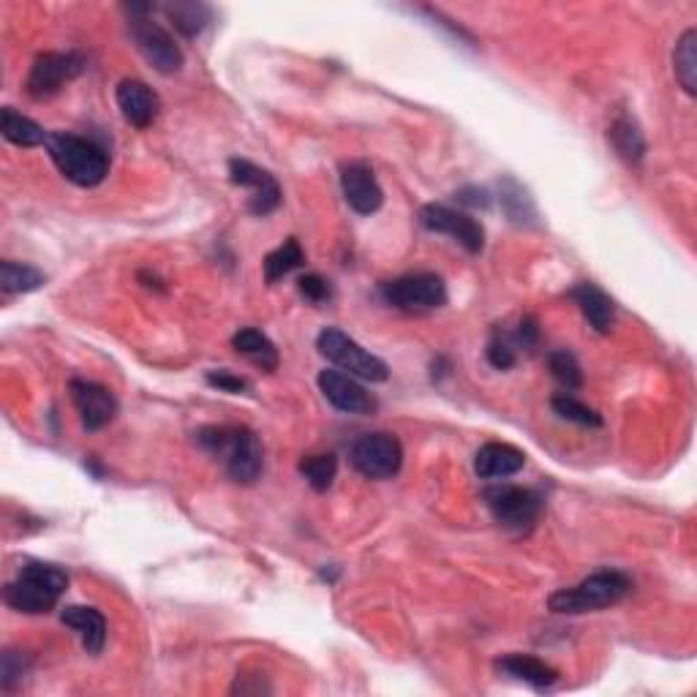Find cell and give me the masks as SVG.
Here are the masks:
<instances>
[{
  "label": "cell",
  "mask_w": 697,
  "mask_h": 697,
  "mask_svg": "<svg viewBox=\"0 0 697 697\" xmlns=\"http://www.w3.org/2000/svg\"><path fill=\"white\" fill-rule=\"evenodd\" d=\"M550 406H554V411L561 417V420L578 422V426H585V428H600L602 426V417L596 415L594 409H589V406L581 404V400H578L576 395H570V393L554 395Z\"/></svg>",
  "instance_id": "obj_31"
},
{
  "label": "cell",
  "mask_w": 697,
  "mask_h": 697,
  "mask_svg": "<svg viewBox=\"0 0 697 697\" xmlns=\"http://www.w3.org/2000/svg\"><path fill=\"white\" fill-rule=\"evenodd\" d=\"M208 384L210 387L221 390V393H232V395H240L248 390V382H245L243 376H237V373L232 371H208Z\"/></svg>",
  "instance_id": "obj_35"
},
{
  "label": "cell",
  "mask_w": 697,
  "mask_h": 697,
  "mask_svg": "<svg viewBox=\"0 0 697 697\" xmlns=\"http://www.w3.org/2000/svg\"><path fill=\"white\" fill-rule=\"evenodd\" d=\"M128 11V31H131L133 44L139 55L153 66L159 74H177L183 69V49L177 47L175 36L164 25L150 16L153 5L150 3H131Z\"/></svg>",
  "instance_id": "obj_5"
},
{
  "label": "cell",
  "mask_w": 697,
  "mask_h": 697,
  "mask_svg": "<svg viewBox=\"0 0 697 697\" xmlns=\"http://www.w3.org/2000/svg\"><path fill=\"white\" fill-rule=\"evenodd\" d=\"M47 150L60 175L74 186L93 188L109 175V155L91 139L77 133H49Z\"/></svg>",
  "instance_id": "obj_3"
},
{
  "label": "cell",
  "mask_w": 697,
  "mask_h": 697,
  "mask_svg": "<svg viewBox=\"0 0 697 697\" xmlns=\"http://www.w3.org/2000/svg\"><path fill=\"white\" fill-rule=\"evenodd\" d=\"M673 69H676V80L689 96L697 93V31L689 27L676 44V53H673Z\"/></svg>",
  "instance_id": "obj_25"
},
{
  "label": "cell",
  "mask_w": 697,
  "mask_h": 697,
  "mask_svg": "<svg viewBox=\"0 0 697 697\" xmlns=\"http://www.w3.org/2000/svg\"><path fill=\"white\" fill-rule=\"evenodd\" d=\"M320 390L338 411H347V415H371L376 409V398L344 371H333V368L322 371Z\"/></svg>",
  "instance_id": "obj_14"
},
{
  "label": "cell",
  "mask_w": 697,
  "mask_h": 697,
  "mask_svg": "<svg viewBox=\"0 0 697 697\" xmlns=\"http://www.w3.org/2000/svg\"><path fill=\"white\" fill-rule=\"evenodd\" d=\"M629 589H632V581L624 572L602 570L589 576L578 585H572V589H561L556 594H550L548 607L554 613H565V616L602 611V607L622 602L629 594Z\"/></svg>",
  "instance_id": "obj_4"
},
{
  "label": "cell",
  "mask_w": 697,
  "mask_h": 697,
  "mask_svg": "<svg viewBox=\"0 0 697 697\" xmlns=\"http://www.w3.org/2000/svg\"><path fill=\"white\" fill-rule=\"evenodd\" d=\"M303 262H305L303 248H300L298 240L289 237L287 243L278 245L276 251H270V254L265 256V262H262V267H265V281L276 283L278 278H283V276H289L292 270H298Z\"/></svg>",
  "instance_id": "obj_27"
},
{
  "label": "cell",
  "mask_w": 697,
  "mask_h": 697,
  "mask_svg": "<svg viewBox=\"0 0 697 697\" xmlns=\"http://www.w3.org/2000/svg\"><path fill=\"white\" fill-rule=\"evenodd\" d=\"M44 272H38L36 267L20 265V262H0V289L3 294H27L36 292L38 287H44Z\"/></svg>",
  "instance_id": "obj_26"
},
{
  "label": "cell",
  "mask_w": 697,
  "mask_h": 697,
  "mask_svg": "<svg viewBox=\"0 0 697 697\" xmlns=\"http://www.w3.org/2000/svg\"><path fill=\"white\" fill-rule=\"evenodd\" d=\"M485 355H488V362L496 368V371H507V368L515 365V347H512L510 338L501 336L499 330H496L493 338L488 341Z\"/></svg>",
  "instance_id": "obj_32"
},
{
  "label": "cell",
  "mask_w": 697,
  "mask_h": 697,
  "mask_svg": "<svg viewBox=\"0 0 697 697\" xmlns=\"http://www.w3.org/2000/svg\"><path fill=\"white\" fill-rule=\"evenodd\" d=\"M336 472H338V461L336 455L330 453L305 455V458L300 461V474H303L305 483H309L316 493H325V490L330 488L333 479H336Z\"/></svg>",
  "instance_id": "obj_28"
},
{
  "label": "cell",
  "mask_w": 697,
  "mask_h": 697,
  "mask_svg": "<svg viewBox=\"0 0 697 697\" xmlns=\"http://www.w3.org/2000/svg\"><path fill=\"white\" fill-rule=\"evenodd\" d=\"M570 298L576 300L578 309H581V314L585 316V322H589L596 333H602V336L611 333L613 320H616V305H613V300L607 298L596 283L591 281L576 283Z\"/></svg>",
  "instance_id": "obj_19"
},
{
  "label": "cell",
  "mask_w": 697,
  "mask_h": 697,
  "mask_svg": "<svg viewBox=\"0 0 697 697\" xmlns=\"http://www.w3.org/2000/svg\"><path fill=\"white\" fill-rule=\"evenodd\" d=\"M501 208H504V213L510 216V221H515V224H528V221L537 219V210H534V202L532 197H528L526 191H523L521 186H518L515 181H504L501 183Z\"/></svg>",
  "instance_id": "obj_29"
},
{
  "label": "cell",
  "mask_w": 697,
  "mask_h": 697,
  "mask_svg": "<svg viewBox=\"0 0 697 697\" xmlns=\"http://www.w3.org/2000/svg\"><path fill=\"white\" fill-rule=\"evenodd\" d=\"M341 191L344 199L357 216H371L382 208L384 194L376 175L365 161H351L341 170Z\"/></svg>",
  "instance_id": "obj_15"
},
{
  "label": "cell",
  "mask_w": 697,
  "mask_h": 697,
  "mask_svg": "<svg viewBox=\"0 0 697 697\" xmlns=\"http://www.w3.org/2000/svg\"><path fill=\"white\" fill-rule=\"evenodd\" d=\"M197 444L224 464L237 485H254L262 474V444L245 426H208L197 433Z\"/></svg>",
  "instance_id": "obj_1"
},
{
  "label": "cell",
  "mask_w": 697,
  "mask_h": 697,
  "mask_svg": "<svg viewBox=\"0 0 697 697\" xmlns=\"http://www.w3.org/2000/svg\"><path fill=\"white\" fill-rule=\"evenodd\" d=\"M232 347L237 355H243L245 360L254 362L262 371H276L278 368V349L272 347L270 338L265 333L254 330V327H243L232 336Z\"/></svg>",
  "instance_id": "obj_22"
},
{
  "label": "cell",
  "mask_w": 697,
  "mask_h": 697,
  "mask_svg": "<svg viewBox=\"0 0 697 697\" xmlns=\"http://www.w3.org/2000/svg\"><path fill=\"white\" fill-rule=\"evenodd\" d=\"M69 576L60 567L44 565V561H27L3 591V600L11 611L38 616V613L53 611L63 596Z\"/></svg>",
  "instance_id": "obj_2"
},
{
  "label": "cell",
  "mask_w": 697,
  "mask_h": 697,
  "mask_svg": "<svg viewBox=\"0 0 697 697\" xmlns=\"http://www.w3.org/2000/svg\"><path fill=\"white\" fill-rule=\"evenodd\" d=\"M526 466V453H521L512 444L501 442H488L479 448L477 458H474V468L483 479H504L518 474Z\"/></svg>",
  "instance_id": "obj_18"
},
{
  "label": "cell",
  "mask_w": 697,
  "mask_h": 697,
  "mask_svg": "<svg viewBox=\"0 0 697 697\" xmlns=\"http://www.w3.org/2000/svg\"><path fill=\"white\" fill-rule=\"evenodd\" d=\"M349 461L365 479H390L404 464L400 442L390 433H365L349 450Z\"/></svg>",
  "instance_id": "obj_10"
},
{
  "label": "cell",
  "mask_w": 697,
  "mask_h": 697,
  "mask_svg": "<svg viewBox=\"0 0 697 697\" xmlns=\"http://www.w3.org/2000/svg\"><path fill=\"white\" fill-rule=\"evenodd\" d=\"M115 98L123 117H126V123H131L133 128L153 126V120L159 117V96H155L153 88L144 85L142 80H123L120 85H117Z\"/></svg>",
  "instance_id": "obj_16"
},
{
  "label": "cell",
  "mask_w": 697,
  "mask_h": 697,
  "mask_svg": "<svg viewBox=\"0 0 697 697\" xmlns=\"http://www.w3.org/2000/svg\"><path fill=\"white\" fill-rule=\"evenodd\" d=\"M485 507L493 521L512 534H528L543 512V499L521 485H490L483 490Z\"/></svg>",
  "instance_id": "obj_6"
},
{
  "label": "cell",
  "mask_w": 697,
  "mask_h": 697,
  "mask_svg": "<svg viewBox=\"0 0 697 697\" xmlns=\"http://www.w3.org/2000/svg\"><path fill=\"white\" fill-rule=\"evenodd\" d=\"M60 622L80 635L82 649L88 654H102L107 646V618L102 616V611L88 605H69L60 613Z\"/></svg>",
  "instance_id": "obj_17"
},
{
  "label": "cell",
  "mask_w": 697,
  "mask_h": 697,
  "mask_svg": "<svg viewBox=\"0 0 697 697\" xmlns=\"http://www.w3.org/2000/svg\"><path fill=\"white\" fill-rule=\"evenodd\" d=\"M85 71V58L80 53H44L33 60L27 74V96L36 102L58 96L71 80Z\"/></svg>",
  "instance_id": "obj_9"
},
{
  "label": "cell",
  "mask_w": 697,
  "mask_h": 697,
  "mask_svg": "<svg viewBox=\"0 0 697 697\" xmlns=\"http://www.w3.org/2000/svg\"><path fill=\"white\" fill-rule=\"evenodd\" d=\"M382 298L393 309L422 314V311L442 309L448 303V287L437 272H409V276L382 283Z\"/></svg>",
  "instance_id": "obj_8"
},
{
  "label": "cell",
  "mask_w": 697,
  "mask_h": 697,
  "mask_svg": "<svg viewBox=\"0 0 697 697\" xmlns=\"http://www.w3.org/2000/svg\"><path fill=\"white\" fill-rule=\"evenodd\" d=\"M0 133H3L5 142L16 144V148H38V144H47L49 139V133L36 120L11 107L0 113Z\"/></svg>",
  "instance_id": "obj_23"
},
{
  "label": "cell",
  "mask_w": 697,
  "mask_h": 697,
  "mask_svg": "<svg viewBox=\"0 0 697 697\" xmlns=\"http://www.w3.org/2000/svg\"><path fill=\"white\" fill-rule=\"evenodd\" d=\"M420 224L428 232H439L453 237L455 243H461L468 254H479L485 245V230L477 219H472L468 213L448 208V205H426L420 210Z\"/></svg>",
  "instance_id": "obj_11"
},
{
  "label": "cell",
  "mask_w": 697,
  "mask_h": 697,
  "mask_svg": "<svg viewBox=\"0 0 697 697\" xmlns=\"http://www.w3.org/2000/svg\"><path fill=\"white\" fill-rule=\"evenodd\" d=\"M230 181L234 183V186L248 188L251 191L248 210L254 216H270L272 210H278V205H281L283 194H281V186H278L276 177H272L267 170H262V166L251 164V161L232 159L230 161Z\"/></svg>",
  "instance_id": "obj_12"
},
{
  "label": "cell",
  "mask_w": 697,
  "mask_h": 697,
  "mask_svg": "<svg viewBox=\"0 0 697 697\" xmlns=\"http://www.w3.org/2000/svg\"><path fill=\"white\" fill-rule=\"evenodd\" d=\"M537 341H539V327H537V320H534V316L521 320V325L515 327V333H512V338H510L512 347L528 349V351L537 347Z\"/></svg>",
  "instance_id": "obj_36"
},
{
  "label": "cell",
  "mask_w": 697,
  "mask_h": 697,
  "mask_svg": "<svg viewBox=\"0 0 697 697\" xmlns=\"http://www.w3.org/2000/svg\"><path fill=\"white\" fill-rule=\"evenodd\" d=\"M496 671L501 676H510L515 682L528 684L534 689H548L559 682V673L548 665V662L537 660V657L528 654H507L496 662Z\"/></svg>",
  "instance_id": "obj_20"
},
{
  "label": "cell",
  "mask_w": 697,
  "mask_h": 697,
  "mask_svg": "<svg viewBox=\"0 0 697 697\" xmlns=\"http://www.w3.org/2000/svg\"><path fill=\"white\" fill-rule=\"evenodd\" d=\"M298 289H300V294H303L305 300H311V303H327V300L333 298L330 281H325V278L316 276V272H311V276L300 278Z\"/></svg>",
  "instance_id": "obj_34"
},
{
  "label": "cell",
  "mask_w": 697,
  "mask_h": 697,
  "mask_svg": "<svg viewBox=\"0 0 697 697\" xmlns=\"http://www.w3.org/2000/svg\"><path fill=\"white\" fill-rule=\"evenodd\" d=\"M69 393L77 411H80V420L85 431H102L104 426H109V422L115 420L117 400L107 387H102V384L88 382V379H71Z\"/></svg>",
  "instance_id": "obj_13"
},
{
  "label": "cell",
  "mask_w": 697,
  "mask_h": 697,
  "mask_svg": "<svg viewBox=\"0 0 697 697\" xmlns=\"http://www.w3.org/2000/svg\"><path fill=\"white\" fill-rule=\"evenodd\" d=\"M455 199H458L461 205H466V208H490V194L485 191V188H477V186H468V188H461L458 194H455Z\"/></svg>",
  "instance_id": "obj_37"
},
{
  "label": "cell",
  "mask_w": 697,
  "mask_h": 697,
  "mask_svg": "<svg viewBox=\"0 0 697 697\" xmlns=\"http://www.w3.org/2000/svg\"><path fill=\"white\" fill-rule=\"evenodd\" d=\"M164 14L170 16L172 25L188 38L199 36V33L210 25V20H213V9H210L208 3H197V0H175V3H166Z\"/></svg>",
  "instance_id": "obj_24"
},
{
  "label": "cell",
  "mask_w": 697,
  "mask_h": 697,
  "mask_svg": "<svg viewBox=\"0 0 697 697\" xmlns=\"http://www.w3.org/2000/svg\"><path fill=\"white\" fill-rule=\"evenodd\" d=\"M27 671V660L20 651H5L3 665H0V684H3L5 693L14 689L16 682H22V673Z\"/></svg>",
  "instance_id": "obj_33"
},
{
  "label": "cell",
  "mask_w": 697,
  "mask_h": 697,
  "mask_svg": "<svg viewBox=\"0 0 697 697\" xmlns=\"http://www.w3.org/2000/svg\"><path fill=\"white\" fill-rule=\"evenodd\" d=\"M548 368H550V373H554L556 382H559L561 387L567 390V393H570V390L583 387L581 362H578V357L572 355V351L556 349L554 355L548 357Z\"/></svg>",
  "instance_id": "obj_30"
},
{
  "label": "cell",
  "mask_w": 697,
  "mask_h": 697,
  "mask_svg": "<svg viewBox=\"0 0 697 697\" xmlns=\"http://www.w3.org/2000/svg\"><path fill=\"white\" fill-rule=\"evenodd\" d=\"M607 139L616 148V153L622 155L627 164H640L646 155V137L640 131L638 120L632 115H618L616 120L611 123V131H607Z\"/></svg>",
  "instance_id": "obj_21"
},
{
  "label": "cell",
  "mask_w": 697,
  "mask_h": 697,
  "mask_svg": "<svg viewBox=\"0 0 697 697\" xmlns=\"http://www.w3.org/2000/svg\"><path fill=\"white\" fill-rule=\"evenodd\" d=\"M316 347H320L322 357H327L338 371L349 373V376H360L365 382H387V362L362 349L355 338H349L338 327H325L316 338Z\"/></svg>",
  "instance_id": "obj_7"
}]
</instances>
